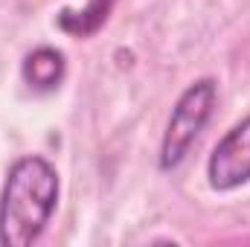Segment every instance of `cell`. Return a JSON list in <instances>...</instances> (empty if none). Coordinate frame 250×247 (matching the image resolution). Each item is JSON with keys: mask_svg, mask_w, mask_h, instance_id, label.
I'll use <instances>...</instances> for the list:
<instances>
[{"mask_svg": "<svg viewBox=\"0 0 250 247\" xmlns=\"http://www.w3.org/2000/svg\"><path fill=\"white\" fill-rule=\"evenodd\" d=\"M59 204V172L41 157L29 154L9 166L0 192V245L29 247L50 224Z\"/></svg>", "mask_w": 250, "mask_h": 247, "instance_id": "6da1fadb", "label": "cell"}, {"mask_svg": "<svg viewBox=\"0 0 250 247\" xmlns=\"http://www.w3.org/2000/svg\"><path fill=\"white\" fill-rule=\"evenodd\" d=\"M207 178L215 192H233L250 181V117L236 123L215 143Z\"/></svg>", "mask_w": 250, "mask_h": 247, "instance_id": "3957f363", "label": "cell"}, {"mask_svg": "<svg viewBox=\"0 0 250 247\" xmlns=\"http://www.w3.org/2000/svg\"><path fill=\"white\" fill-rule=\"evenodd\" d=\"M114 3L117 0H87L84 9H76V12L62 9L59 12V29H64L67 35H76V38H90L105 26Z\"/></svg>", "mask_w": 250, "mask_h": 247, "instance_id": "5b68a950", "label": "cell"}, {"mask_svg": "<svg viewBox=\"0 0 250 247\" xmlns=\"http://www.w3.org/2000/svg\"><path fill=\"white\" fill-rule=\"evenodd\" d=\"M21 73H23V82L32 87V90H56L62 84L64 73H67V62H64V53L56 47H38L32 50L23 64H21Z\"/></svg>", "mask_w": 250, "mask_h": 247, "instance_id": "277c9868", "label": "cell"}, {"mask_svg": "<svg viewBox=\"0 0 250 247\" xmlns=\"http://www.w3.org/2000/svg\"><path fill=\"white\" fill-rule=\"evenodd\" d=\"M215 102H218V84L209 76L192 82L178 96V102L172 108V117L166 123L163 143H160V169L163 172H172L187 160L195 140L201 137V131L212 120Z\"/></svg>", "mask_w": 250, "mask_h": 247, "instance_id": "7a4b0ae2", "label": "cell"}]
</instances>
